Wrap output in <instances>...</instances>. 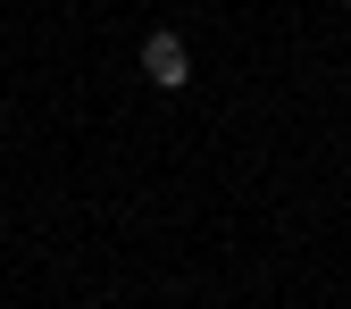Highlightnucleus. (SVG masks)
I'll return each mask as SVG.
<instances>
[{"mask_svg":"<svg viewBox=\"0 0 351 309\" xmlns=\"http://www.w3.org/2000/svg\"><path fill=\"white\" fill-rule=\"evenodd\" d=\"M143 75L159 84V92H184V84H193V51H184V42H176L167 25L143 42Z\"/></svg>","mask_w":351,"mask_h":309,"instance_id":"1","label":"nucleus"}]
</instances>
